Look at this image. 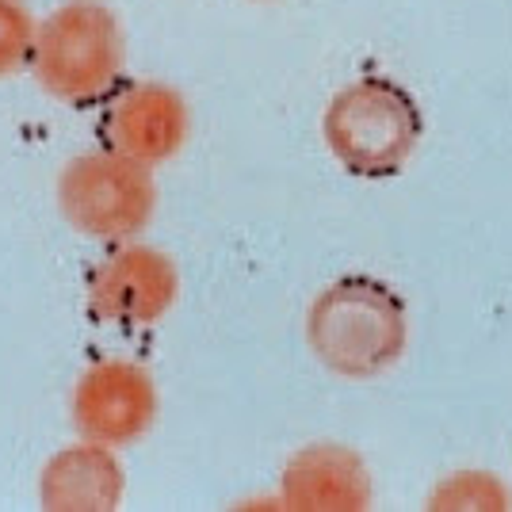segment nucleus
I'll return each instance as SVG.
<instances>
[{"mask_svg":"<svg viewBox=\"0 0 512 512\" xmlns=\"http://www.w3.org/2000/svg\"><path fill=\"white\" fill-rule=\"evenodd\" d=\"M428 512H509L512 486L482 467H463L444 474L425 501Z\"/></svg>","mask_w":512,"mask_h":512,"instance_id":"9d476101","label":"nucleus"},{"mask_svg":"<svg viewBox=\"0 0 512 512\" xmlns=\"http://www.w3.org/2000/svg\"><path fill=\"white\" fill-rule=\"evenodd\" d=\"M276 493L291 512H367L375 505V478L356 448L318 440L283 463Z\"/></svg>","mask_w":512,"mask_h":512,"instance_id":"6e6552de","label":"nucleus"},{"mask_svg":"<svg viewBox=\"0 0 512 512\" xmlns=\"http://www.w3.org/2000/svg\"><path fill=\"white\" fill-rule=\"evenodd\" d=\"M39 20L23 0H0V77L31 65Z\"/></svg>","mask_w":512,"mask_h":512,"instance_id":"9b49d317","label":"nucleus"},{"mask_svg":"<svg viewBox=\"0 0 512 512\" xmlns=\"http://www.w3.org/2000/svg\"><path fill=\"white\" fill-rule=\"evenodd\" d=\"M100 138L146 169L169 165L192 138V107L165 81H130L107 96Z\"/></svg>","mask_w":512,"mask_h":512,"instance_id":"0eeeda50","label":"nucleus"},{"mask_svg":"<svg viewBox=\"0 0 512 512\" xmlns=\"http://www.w3.org/2000/svg\"><path fill=\"white\" fill-rule=\"evenodd\" d=\"M406 299L367 272H348L325 283L306 306V348L337 379L367 383L394 371L409 352Z\"/></svg>","mask_w":512,"mask_h":512,"instance_id":"f257e3e1","label":"nucleus"},{"mask_svg":"<svg viewBox=\"0 0 512 512\" xmlns=\"http://www.w3.org/2000/svg\"><path fill=\"white\" fill-rule=\"evenodd\" d=\"M161 413V390L153 371L142 360L107 356L88 363L69 390V421L77 436L107 444V448H130L138 444Z\"/></svg>","mask_w":512,"mask_h":512,"instance_id":"39448f33","label":"nucleus"},{"mask_svg":"<svg viewBox=\"0 0 512 512\" xmlns=\"http://www.w3.org/2000/svg\"><path fill=\"white\" fill-rule=\"evenodd\" d=\"M180 299V268L165 249L123 241L88 276V314L107 325H157Z\"/></svg>","mask_w":512,"mask_h":512,"instance_id":"423d86ee","label":"nucleus"},{"mask_svg":"<svg viewBox=\"0 0 512 512\" xmlns=\"http://www.w3.org/2000/svg\"><path fill=\"white\" fill-rule=\"evenodd\" d=\"M127 69V31L104 0H65L39 20L31 73L58 104L85 107L111 96Z\"/></svg>","mask_w":512,"mask_h":512,"instance_id":"7ed1b4c3","label":"nucleus"},{"mask_svg":"<svg viewBox=\"0 0 512 512\" xmlns=\"http://www.w3.org/2000/svg\"><path fill=\"white\" fill-rule=\"evenodd\" d=\"M127 497V470L115 448L77 440L58 448L39 470V505L46 512H115Z\"/></svg>","mask_w":512,"mask_h":512,"instance_id":"1a4fd4ad","label":"nucleus"},{"mask_svg":"<svg viewBox=\"0 0 512 512\" xmlns=\"http://www.w3.org/2000/svg\"><path fill=\"white\" fill-rule=\"evenodd\" d=\"M58 211L77 234L123 245L134 241L157 214L153 169L115 150H88L69 157L58 172Z\"/></svg>","mask_w":512,"mask_h":512,"instance_id":"20e7f679","label":"nucleus"},{"mask_svg":"<svg viewBox=\"0 0 512 512\" xmlns=\"http://www.w3.org/2000/svg\"><path fill=\"white\" fill-rule=\"evenodd\" d=\"M425 115L413 92L390 77H356L333 92L321 115L325 150L348 176L390 180L413 161Z\"/></svg>","mask_w":512,"mask_h":512,"instance_id":"f03ea898","label":"nucleus"}]
</instances>
